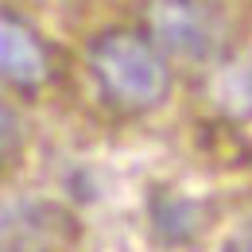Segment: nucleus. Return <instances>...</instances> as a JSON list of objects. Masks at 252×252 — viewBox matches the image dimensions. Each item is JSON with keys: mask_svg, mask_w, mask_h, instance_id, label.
Listing matches in <instances>:
<instances>
[{"mask_svg": "<svg viewBox=\"0 0 252 252\" xmlns=\"http://www.w3.org/2000/svg\"><path fill=\"white\" fill-rule=\"evenodd\" d=\"M148 35L163 55L206 59L221 39L218 0H144Z\"/></svg>", "mask_w": 252, "mask_h": 252, "instance_id": "f03ea898", "label": "nucleus"}, {"mask_svg": "<svg viewBox=\"0 0 252 252\" xmlns=\"http://www.w3.org/2000/svg\"><path fill=\"white\" fill-rule=\"evenodd\" d=\"M225 252H252V221H245V225L225 241Z\"/></svg>", "mask_w": 252, "mask_h": 252, "instance_id": "423d86ee", "label": "nucleus"}, {"mask_svg": "<svg viewBox=\"0 0 252 252\" xmlns=\"http://www.w3.org/2000/svg\"><path fill=\"white\" fill-rule=\"evenodd\" d=\"M8 144H12V117L0 109V156L8 152Z\"/></svg>", "mask_w": 252, "mask_h": 252, "instance_id": "0eeeda50", "label": "nucleus"}, {"mask_svg": "<svg viewBox=\"0 0 252 252\" xmlns=\"http://www.w3.org/2000/svg\"><path fill=\"white\" fill-rule=\"evenodd\" d=\"M8 252H28V249H8Z\"/></svg>", "mask_w": 252, "mask_h": 252, "instance_id": "6e6552de", "label": "nucleus"}, {"mask_svg": "<svg viewBox=\"0 0 252 252\" xmlns=\"http://www.w3.org/2000/svg\"><path fill=\"white\" fill-rule=\"evenodd\" d=\"M210 94L229 117H252V55L229 59L214 74Z\"/></svg>", "mask_w": 252, "mask_h": 252, "instance_id": "20e7f679", "label": "nucleus"}, {"mask_svg": "<svg viewBox=\"0 0 252 252\" xmlns=\"http://www.w3.org/2000/svg\"><path fill=\"white\" fill-rule=\"evenodd\" d=\"M47 74H51V63L39 35L24 20L0 12V82L16 90H35L47 82Z\"/></svg>", "mask_w": 252, "mask_h": 252, "instance_id": "7ed1b4c3", "label": "nucleus"}, {"mask_svg": "<svg viewBox=\"0 0 252 252\" xmlns=\"http://www.w3.org/2000/svg\"><path fill=\"white\" fill-rule=\"evenodd\" d=\"M156 225L167 229L171 241H183V237H190L198 229V210L190 202H183V198H167V214H156Z\"/></svg>", "mask_w": 252, "mask_h": 252, "instance_id": "39448f33", "label": "nucleus"}, {"mask_svg": "<svg viewBox=\"0 0 252 252\" xmlns=\"http://www.w3.org/2000/svg\"><path fill=\"white\" fill-rule=\"evenodd\" d=\"M90 74L109 105L125 113H148L171 90L167 55L156 47V39L132 28L101 32L90 43Z\"/></svg>", "mask_w": 252, "mask_h": 252, "instance_id": "f257e3e1", "label": "nucleus"}]
</instances>
